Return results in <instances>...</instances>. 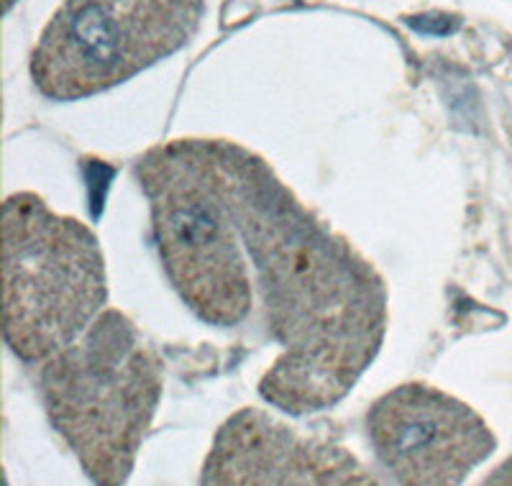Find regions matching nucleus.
I'll use <instances>...</instances> for the list:
<instances>
[{"mask_svg":"<svg viewBox=\"0 0 512 486\" xmlns=\"http://www.w3.org/2000/svg\"><path fill=\"white\" fill-rule=\"evenodd\" d=\"M205 146L282 348L259 382L262 400L295 417L336 407L387 336L384 279L254 151L221 139Z\"/></svg>","mask_w":512,"mask_h":486,"instance_id":"obj_1","label":"nucleus"},{"mask_svg":"<svg viewBox=\"0 0 512 486\" xmlns=\"http://www.w3.org/2000/svg\"><path fill=\"white\" fill-rule=\"evenodd\" d=\"M41 402L95 486L131 476L162 400V361L131 318L105 307L75 343L36 366Z\"/></svg>","mask_w":512,"mask_h":486,"instance_id":"obj_2","label":"nucleus"},{"mask_svg":"<svg viewBox=\"0 0 512 486\" xmlns=\"http://www.w3.org/2000/svg\"><path fill=\"white\" fill-rule=\"evenodd\" d=\"M108 274L90 226L54 213L36 192L3 203V336L18 361L39 366L98 320Z\"/></svg>","mask_w":512,"mask_h":486,"instance_id":"obj_3","label":"nucleus"},{"mask_svg":"<svg viewBox=\"0 0 512 486\" xmlns=\"http://www.w3.org/2000/svg\"><path fill=\"white\" fill-rule=\"evenodd\" d=\"M149 200L159 259L180 300L213 328H236L251 313L246 249L205 139L154 146L136 162Z\"/></svg>","mask_w":512,"mask_h":486,"instance_id":"obj_4","label":"nucleus"},{"mask_svg":"<svg viewBox=\"0 0 512 486\" xmlns=\"http://www.w3.org/2000/svg\"><path fill=\"white\" fill-rule=\"evenodd\" d=\"M205 0H64L31 54L44 98L105 93L180 52L198 34Z\"/></svg>","mask_w":512,"mask_h":486,"instance_id":"obj_5","label":"nucleus"},{"mask_svg":"<svg viewBox=\"0 0 512 486\" xmlns=\"http://www.w3.org/2000/svg\"><path fill=\"white\" fill-rule=\"evenodd\" d=\"M367 438L395 486H461L497 448L477 410L420 382L400 384L369 407Z\"/></svg>","mask_w":512,"mask_h":486,"instance_id":"obj_6","label":"nucleus"},{"mask_svg":"<svg viewBox=\"0 0 512 486\" xmlns=\"http://www.w3.org/2000/svg\"><path fill=\"white\" fill-rule=\"evenodd\" d=\"M200 486H387L346 448L305 438L272 412L244 407L218 428Z\"/></svg>","mask_w":512,"mask_h":486,"instance_id":"obj_7","label":"nucleus"},{"mask_svg":"<svg viewBox=\"0 0 512 486\" xmlns=\"http://www.w3.org/2000/svg\"><path fill=\"white\" fill-rule=\"evenodd\" d=\"M479 486H512V456L505 458Z\"/></svg>","mask_w":512,"mask_h":486,"instance_id":"obj_8","label":"nucleus"},{"mask_svg":"<svg viewBox=\"0 0 512 486\" xmlns=\"http://www.w3.org/2000/svg\"><path fill=\"white\" fill-rule=\"evenodd\" d=\"M13 3H16V0H6V11H11Z\"/></svg>","mask_w":512,"mask_h":486,"instance_id":"obj_9","label":"nucleus"}]
</instances>
